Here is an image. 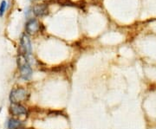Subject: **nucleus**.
I'll return each mask as SVG.
<instances>
[{
  "mask_svg": "<svg viewBox=\"0 0 156 129\" xmlns=\"http://www.w3.org/2000/svg\"><path fill=\"white\" fill-rule=\"evenodd\" d=\"M10 112L12 113V115H14L16 116L27 115V109L19 103H11Z\"/></svg>",
  "mask_w": 156,
  "mask_h": 129,
  "instance_id": "obj_3",
  "label": "nucleus"
},
{
  "mask_svg": "<svg viewBox=\"0 0 156 129\" xmlns=\"http://www.w3.org/2000/svg\"><path fill=\"white\" fill-rule=\"evenodd\" d=\"M22 127V122L16 119H10L8 121V128L9 129H19Z\"/></svg>",
  "mask_w": 156,
  "mask_h": 129,
  "instance_id": "obj_7",
  "label": "nucleus"
},
{
  "mask_svg": "<svg viewBox=\"0 0 156 129\" xmlns=\"http://www.w3.org/2000/svg\"><path fill=\"white\" fill-rule=\"evenodd\" d=\"M17 63H18V67H19V69H20V73H21V77L23 79L26 80V81L29 80L31 77L32 70H31V66L27 61L26 57L24 55L21 54L18 57Z\"/></svg>",
  "mask_w": 156,
  "mask_h": 129,
  "instance_id": "obj_1",
  "label": "nucleus"
},
{
  "mask_svg": "<svg viewBox=\"0 0 156 129\" xmlns=\"http://www.w3.org/2000/svg\"><path fill=\"white\" fill-rule=\"evenodd\" d=\"M33 12L36 16L42 17L48 12V8L45 4H37L33 8Z\"/></svg>",
  "mask_w": 156,
  "mask_h": 129,
  "instance_id": "obj_6",
  "label": "nucleus"
},
{
  "mask_svg": "<svg viewBox=\"0 0 156 129\" xmlns=\"http://www.w3.org/2000/svg\"><path fill=\"white\" fill-rule=\"evenodd\" d=\"M21 47L26 55H30L31 53V43L26 35H24L21 37Z\"/></svg>",
  "mask_w": 156,
  "mask_h": 129,
  "instance_id": "obj_5",
  "label": "nucleus"
},
{
  "mask_svg": "<svg viewBox=\"0 0 156 129\" xmlns=\"http://www.w3.org/2000/svg\"><path fill=\"white\" fill-rule=\"evenodd\" d=\"M6 6H7V3L3 0L2 1L1 4H0V17H2L5 11V9H6Z\"/></svg>",
  "mask_w": 156,
  "mask_h": 129,
  "instance_id": "obj_8",
  "label": "nucleus"
},
{
  "mask_svg": "<svg viewBox=\"0 0 156 129\" xmlns=\"http://www.w3.org/2000/svg\"><path fill=\"white\" fill-rule=\"evenodd\" d=\"M25 29H26L27 33H29V34L36 33L39 30V23H38L37 20L31 19L30 21H28V23H26Z\"/></svg>",
  "mask_w": 156,
  "mask_h": 129,
  "instance_id": "obj_4",
  "label": "nucleus"
},
{
  "mask_svg": "<svg viewBox=\"0 0 156 129\" xmlns=\"http://www.w3.org/2000/svg\"><path fill=\"white\" fill-rule=\"evenodd\" d=\"M27 91L23 88H15L10 92V99L11 101V103H19L20 101H24L27 97Z\"/></svg>",
  "mask_w": 156,
  "mask_h": 129,
  "instance_id": "obj_2",
  "label": "nucleus"
}]
</instances>
